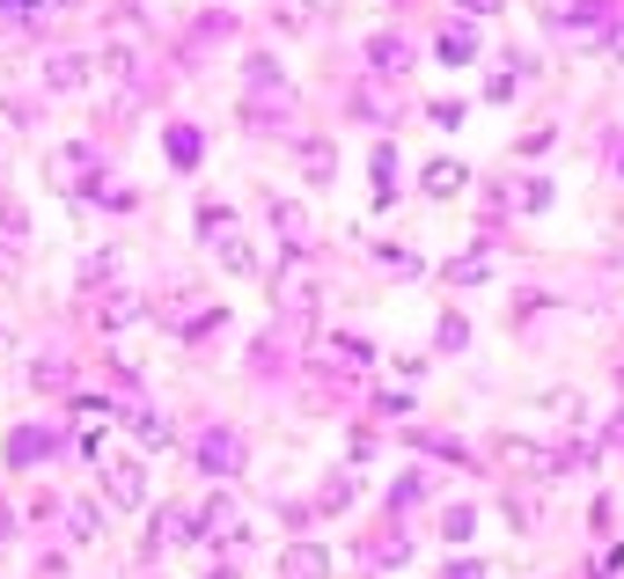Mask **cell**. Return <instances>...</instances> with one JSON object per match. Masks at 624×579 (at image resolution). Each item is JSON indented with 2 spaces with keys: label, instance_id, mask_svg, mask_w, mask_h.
<instances>
[{
  "label": "cell",
  "instance_id": "obj_8",
  "mask_svg": "<svg viewBox=\"0 0 624 579\" xmlns=\"http://www.w3.org/2000/svg\"><path fill=\"white\" fill-rule=\"evenodd\" d=\"M37 455H52V433H45V425H22V433L8 440V462H16V470H30Z\"/></svg>",
  "mask_w": 624,
  "mask_h": 579
},
{
  "label": "cell",
  "instance_id": "obj_3",
  "mask_svg": "<svg viewBox=\"0 0 624 579\" xmlns=\"http://www.w3.org/2000/svg\"><path fill=\"white\" fill-rule=\"evenodd\" d=\"M280 579H331V550H323V543L280 550Z\"/></svg>",
  "mask_w": 624,
  "mask_h": 579
},
{
  "label": "cell",
  "instance_id": "obj_24",
  "mask_svg": "<svg viewBox=\"0 0 624 579\" xmlns=\"http://www.w3.org/2000/svg\"><path fill=\"white\" fill-rule=\"evenodd\" d=\"M8 536H16V507H8V499H0V543H8Z\"/></svg>",
  "mask_w": 624,
  "mask_h": 579
},
{
  "label": "cell",
  "instance_id": "obj_7",
  "mask_svg": "<svg viewBox=\"0 0 624 579\" xmlns=\"http://www.w3.org/2000/svg\"><path fill=\"white\" fill-rule=\"evenodd\" d=\"M206 243H214V257L228 264V272H243V279H250V272H257V257H250V243H243V235H235V228H214V235H206Z\"/></svg>",
  "mask_w": 624,
  "mask_h": 579
},
{
  "label": "cell",
  "instance_id": "obj_22",
  "mask_svg": "<svg viewBox=\"0 0 624 579\" xmlns=\"http://www.w3.org/2000/svg\"><path fill=\"white\" fill-rule=\"evenodd\" d=\"M96 521H104L96 507H74V543H89V536H96Z\"/></svg>",
  "mask_w": 624,
  "mask_h": 579
},
{
  "label": "cell",
  "instance_id": "obj_11",
  "mask_svg": "<svg viewBox=\"0 0 624 579\" xmlns=\"http://www.w3.org/2000/svg\"><path fill=\"white\" fill-rule=\"evenodd\" d=\"M368 59H374V73H404V67H411L404 37H374V45H368Z\"/></svg>",
  "mask_w": 624,
  "mask_h": 579
},
{
  "label": "cell",
  "instance_id": "obj_15",
  "mask_svg": "<svg viewBox=\"0 0 624 579\" xmlns=\"http://www.w3.org/2000/svg\"><path fill=\"white\" fill-rule=\"evenodd\" d=\"M441 536H448V543H470V536H478V513H470V507H448V513H441Z\"/></svg>",
  "mask_w": 624,
  "mask_h": 579
},
{
  "label": "cell",
  "instance_id": "obj_5",
  "mask_svg": "<svg viewBox=\"0 0 624 579\" xmlns=\"http://www.w3.org/2000/svg\"><path fill=\"white\" fill-rule=\"evenodd\" d=\"M198 536H221V543H235V536H243V507H235V499H214V507L198 513Z\"/></svg>",
  "mask_w": 624,
  "mask_h": 579
},
{
  "label": "cell",
  "instance_id": "obj_9",
  "mask_svg": "<svg viewBox=\"0 0 624 579\" xmlns=\"http://www.w3.org/2000/svg\"><path fill=\"white\" fill-rule=\"evenodd\" d=\"M272 228H280L294 249H302V243H309V213L294 206V198H272Z\"/></svg>",
  "mask_w": 624,
  "mask_h": 579
},
{
  "label": "cell",
  "instance_id": "obj_26",
  "mask_svg": "<svg viewBox=\"0 0 624 579\" xmlns=\"http://www.w3.org/2000/svg\"><path fill=\"white\" fill-rule=\"evenodd\" d=\"M464 8H470V16H493V8H499V0H464Z\"/></svg>",
  "mask_w": 624,
  "mask_h": 579
},
{
  "label": "cell",
  "instance_id": "obj_21",
  "mask_svg": "<svg viewBox=\"0 0 624 579\" xmlns=\"http://www.w3.org/2000/svg\"><path fill=\"white\" fill-rule=\"evenodd\" d=\"M441 345L464 352V345H470V323H464V316H441Z\"/></svg>",
  "mask_w": 624,
  "mask_h": 579
},
{
  "label": "cell",
  "instance_id": "obj_1",
  "mask_svg": "<svg viewBox=\"0 0 624 579\" xmlns=\"http://www.w3.org/2000/svg\"><path fill=\"white\" fill-rule=\"evenodd\" d=\"M104 499H110L118 513L147 507V462H140V455H118V462H104Z\"/></svg>",
  "mask_w": 624,
  "mask_h": 579
},
{
  "label": "cell",
  "instance_id": "obj_29",
  "mask_svg": "<svg viewBox=\"0 0 624 579\" xmlns=\"http://www.w3.org/2000/svg\"><path fill=\"white\" fill-rule=\"evenodd\" d=\"M214 579H235V572H214Z\"/></svg>",
  "mask_w": 624,
  "mask_h": 579
},
{
  "label": "cell",
  "instance_id": "obj_16",
  "mask_svg": "<svg viewBox=\"0 0 624 579\" xmlns=\"http://www.w3.org/2000/svg\"><path fill=\"white\" fill-rule=\"evenodd\" d=\"M485 272H493V257H485V249H470L464 264H448V279H456V286H478Z\"/></svg>",
  "mask_w": 624,
  "mask_h": 579
},
{
  "label": "cell",
  "instance_id": "obj_20",
  "mask_svg": "<svg viewBox=\"0 0 624 579\" xmlns=\"http://www.w3.org/2000/svg\"><path fill=\"white\" fill-rule=\"evenodd\" d=\"M169 155H177L184 169H192V161H198V133H192V125H177V133H169Z\"/></svg>",
  "mask_w": 624,
  "mask_h": 579
},
{
  "label": "cell",
  "instance_id": "obj_23",
  "mask_svg": "<svg viewBox=\"0 0 624 579\" xmlns=\"http://www.w3.org/2000/svg\"><path fill=\"white\" fill-rule=\"evenodd\" d=\"M507 521L529 528V521H536V499H515V492H507Z\"/></svg>",
  "mask_w": 624,
  "mask_h": 579
},
{
  "label": "cell",
  "instance_id": "obj_13",
  "mask_svg": "<svg viewBox=\"0 0 624 579\" xmlns=\"http://www.w3.org/2000/svg\"><path fill=\"white\" fill-rule=\"evenodd\" d=\"M441 59L448 67H470L478 59V30H441Z\"/></svg>",
  "mask_w": 624,
  "mask_h": 579
},
{
  "label": "cell",
  "instance_id": "obj_14",
  "mask_svg": "<svg viewBox=\"0 0 624 579\" xmlns=\"http://www.w3.org/2000/svg\"><path fill=\"white\" fill-rule=\"evenodd\" d=\"M125 425H133L147 448H169V419H155V411H125Z\"/></svg>",
  "mask_w": 624,
  "mask_h": 579
},
{
  "label": "cell",
  "instance_id": "obj_12",
  "mask_svg": "<svg viewBox=\"0 0 624 579\" xmlns=\"http://www.w3.org/2000/svg\"><path fill=\"white\" fill-rule=\"evenodd\" d=\"M464 176H470L464 161H433V169H427V192H433V198H456V192H464Z\"/></svg>",
  "mask_w": 624,
  "mask_h": 579
},
{
  "label": "cell",
  "instance_id": "obj_17",
  "mask_svg": "<svg viewBox=\"0 0 624 579\" xmlns=\"http://www.w3.org/2000/svg\"><path fill=\"white\" fill-rule=\"evenodd\" d=\"M302 169H309V184H331V147L309 140V147H302Z\"/></svg>",
  "mask_w": 624,
  "mask_h": 579
},
{
  "label": "cell",
  "instance_id": "obj_25",
  "mask_svg": "<svg viewBox=\"0 0 624 579\" xmlns=\"http://www.w3.org/2000/svg\"><path fill=\"white\" fill-rule=\"evenodd\" d=\"M448 579H485V572H478V565L464 558V565H448Z\"/></svg>",
  "mask_w": 624,
  "mask_h": 579
},
{
  "label": "cell",
  "instance_id": "obj_4",
  "mask_svg": "<svg viewBox=\"0 0 624 579\" xmlns=\"http://www.w3.org/2000/svg\"><path fill=\"white\" fill-rule=\"evenodd\" d=\"M89 169H96L89 147H52V184H59V192H81V184H89Z\"/></svg>",
  "mask_w": 624,
  "mask_h": 579
},
{
  "label": "cell",
  "instance_id": "obj_2",
  "mask_svg": "<svg viewBox=\"0 0 624 579\" xmlns=\"http://www.w3.org/2000/svg\"><path fill=\"white\" fill-rule=\"evenodd\" d=\"M198 470H206V477H235V470H243V440L221 433V425H214V433H198Z\"/></svg>",
  "mask_w": 624,
  "mask_h": 579
},
{
  "label": "cell",
  "instance_id": "obj_19",
  "mask_svg": "<svg viewBox=\"0 0 624 579\" xmlns=\"http://www.w3.org/2000/svg\"><path fill=\"white\" fill-rule=\"evenodd\" d=\"M30 382H37V389H67V360H37Z\"/></svg>",
  "mask_w": 624,
  "mask_h": 579
},
{
  "label": "cell",
  "instance_id": "obj_18",
  "mask_svg": "<svg viewBox=\"0 0 624 579\" xmlns=\"http://www.w3.org/2000/svg\"><path fill=\"white\" fill-rule=\"evenodd\" d=\"M374 192H382V198L397 192V155H390V147H374Z\"/></svg>",
  "mask_w": 624,
  "mask_h": 579
},
{
  "label": "cell",
  "instance_id": "obj_28",
  "mask_svg": "<svg viewBox=\"0 0 624 579\" xmlns=\"http://www.w3.org/2000/svg\"><path fill=\"white\" fill-rule=\"evenodd\" d=\"M617 389H624V360H617Z\"/></svg>",
  "mask_w": 624,
  "mask_h": 579
},
{
  "label": "cell",
  "instance_id": "obj_6",
  "mask_svg": "<svg viewBox=\"0 0 624 579\" xmlns=\"http://www.w3.org/2000/svg\"><path fill=\"white\" fill-rule=\"evenodd\" d=\"M89 81H96V59H81V52H67V59L45 67V88H89Z\"/></svg>",
  "mask_w": 624,
  "mask_h": 579
},
{
  "label": "cell",
  "instance_id": "obj_27",
  "mask_svg": "<svg viewBox=\"0 0 624 579\" xmlns=\"http://www.w3.org/2000/svg\"><path fill=\"white\" fill-rule=\"evenodd\" d=\"M610 52H617V59H624V30H617V37H610Z\"/></svg>",
  "mask_w": 624,
  "mask_h": 579
},
{
  "label": "cell",
  "instance_id": "obj_10",
  "mask_svg": "<svg viewBox=\"0 0 624 579\" xmlns=\"http://www.w3.org/2000/svg\"><path fill=\"white\" fill-rule=\"evenodd\" d=\"M96 316H104V331H125V323H140V316H147V301H140V294H110Z\"/></svg>",
  "mask_w": 624,
  "mask_h": 579
}]
</instances>
